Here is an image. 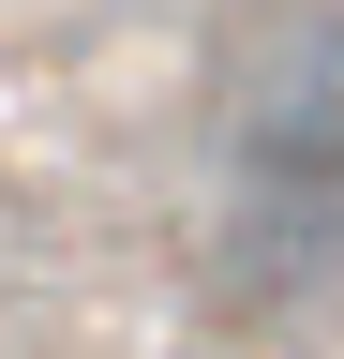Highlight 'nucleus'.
<instances>
[{"mask_svg":"<svg viewBox=\"0 0 344 359\" xmlns=\"http://www.w3.org/2000/svg\"><path fill=\"white\" fill-rule=\"evenodd\" d=\"M240 210L254 224H344V15H299L240 90Z\"/></svg>","mask_w":344,"mask_h":359,"instance_id":"nucleus-1","label":"nucleus"}]
</instances>
